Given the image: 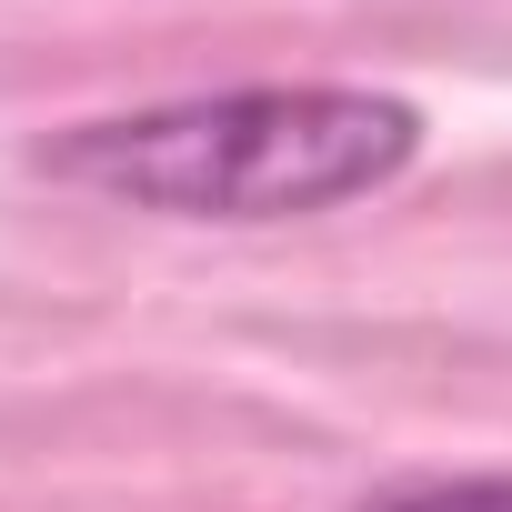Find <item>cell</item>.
<instances>
[{"instance_id": "obj_1", "label": "cell", "mask_w": 512, "mask_h": 512, "mask_svg": "<svg viewBox=\"0 0 512 512\" xmlns=\"http://www.w3.org/2000/svg\"><path fill=\"white\" fill-rule=\"evenodd\" d=\"M422 161V111L362 81H251L41 141V171L151 221H312L392 191Z\"/></svg>"}, {"instance_id": "obj_2", "label": "cell", "mask_w": 512, "mask_h": 512, "mask_svg": "<svg viewBox=\"0 0 512 512\" xmlns=\"http://www.w3.org/2000/svg\"><path fill=\"white\" fill-rule=\"evenodd\" d=\"M362 512H512V472H412Z\"/></svg>"}]
</instances>
